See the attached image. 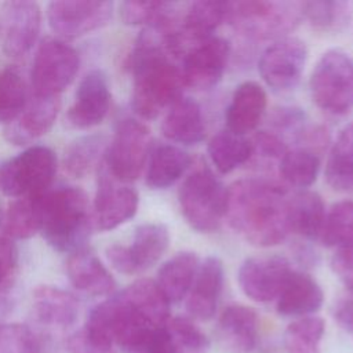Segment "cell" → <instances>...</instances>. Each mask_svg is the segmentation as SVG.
<instances>
[{
  "label": "cell",
  "mask_w": 353,
  "mask_h": 353,
  "mask_svg": "<svg viewBox=\"0 0 353 353\" xmlns=\"http://www.w3.org/2000/svg\"><path fill=\"white\" fill-rule=\"evenodd\" d=\"M273 124L280 130H292L299 134L305 124V113L298 108H280L273 113Z\"/></svg>",
  "instance_id": "7dc6e473"
},
{
  "label": "cell",
  "mask_w": 353,
  "mask_h": 353,
  "mask_svg": "<svg viewBox=\"0 0 353 353\" xmlns=\"http://www.w3.org/2000/svg\"><path fill=\"white\" fill-rule=\"evenodd\" d=\"M69 353H116L113 345L91 338L84 330L73 334L68 339Z\"/></svg>",
  "instance_id": "f6af8a7d"
},
{
  "label": "cell",
  "mask_w": 353,
  "mask_h": 353,
  "mask_svg": "<svg viewBox=\"0 0 353 353\" xmlns=\"http://www.w3.org/2000/svg\"><path fill=\"white\" fill-rule=\"evenodd\" d=\"M320 159L319 154L309 148H298L287 150L280 159L281 176L294 186H310L319 174Z\"/></svg>",
  "instance_id": "e575fe53"
},
{
  "label": "cell",
  "mask_w": 353,
  "mask_h": 353,
  "mask_svg": "<svg viewBox=\"0 0 353 353\" xmlns=\"http://www.w3.org/2000/svg\"><path fill=\"white\" fill-rule=\"evenodd\" d=\"M161 131L165 138L182 145H196L205 137L201 109L190 98H178L163 120Z\"/></svg>",
  "instance_id": "603a6c76"
},
{
  "label": "cell",
  "mask_w": 353,
  "mask_h": 353,
  "mask_svg": "<svg viewBox=\"0 0 353 353\" xmlns=\"http://www.w3.org/2000/svg\"><path fill=\"white\" fill-rule=\"evenodd\" d=\"M208 154L221 174H229L250 160L252 143L244 135L223 130L211 138Z\"/></svg>",
  "instance_id": "4dcf8cb0"
},
{
  "label": "cell",
  "mask_w": 353,
  "mask_h": 353,
  "mask_svg": "<svg viewBox=\"0 0 353 353\" xmlns=\"http://www.w3.org/2000/svg\"><path fill=\"white\" fill-rule=\"evenodd\" d=\"M199 266V256L194 252L183 251L160 268L156 284L170 305L181 302L189 294Z\"/></svg>",
  "instance_id": "d4e9b609"
},
{
  "label": "cell",
  "mask_w": 353,
  "mask_h": 353,
  "mask_svg": "<svg viewBox=\"0 0 353 353\" xmlns=\"http://www.w3.org/2000/svg\"><path fill=\"white\" fill-rule=\"evenodd\" d=\"M0 353H41L34 332L21 324L0 327Z\"/></svg>",
  "instance_id": "b9f144b4"
},
{
  "label": "cell",
  "mask_w": 353,
  "mask_h": 353,
  "mask_svg": "<svg viewBox=\"0 0 353 353\" xmlns=\"http://www.w3.org/2000/svg\"><path fill=\"white\" fill-rule=\"evenodd\" d=\"M41 197H19L10 204L6 230L11 237L28 239L41 229Z\"/></svg>",
  "instance_id": "d6a6232c"
},
{
  "label": "cell",
  "mask_w": 353,
  "mask_h": 353,
  "mask_svg": "<svg viewBox=\"0 0 353 353\" xmlns=\"http://www.w3.org/2000/svg\"><path fill=\"white\" fill-rule=\"evenodd\" d=\"M150 149V131L141 121L121 120L106 153L108 174L120 182L137 179Z\"/></svg>",
  "instance_id": "ba28073f"
},
{
  "label": "cell",
  "mask_w": 353,
  "mask_h": 353,
  "mask_svg": "<svg viewBox=\"0 0 353 353\" xmlns=\"http://www.w3.org/2000/svg\"><path fill=\"white\" fill-rule=\"evenodd\" d=\"M285 189L265 178H245L228 189L226 218L247 241L258 247L281 243L290 233Z\"/></svg>",
  "instance_id": "6da1fadb"
},
{
  "label": "cell",
  "mask_w": 353,
  "mask_h": 353,
  "mask_svg": "<svg viewBox=\"0 0 353 353\" xmlns=\"http://www.w3.org/2000/svg\"><path fill=\"white\" fill-rule=\"evenodd\" d=\"M334 317L338 324L353 338V299L341 301L334 309Z\"/></svg>",
  "instance_id": "c3c4849f"
},
{
  "label": "cell",
  "mask_w": 353,
  "mask_h": 353,
  "mask_svg": "<svg viewBox=\"0 0 353 353\" xmlns=\"http://www.w3.org/2000/svg\"><path fill=\"white\" fill-rule=\"evenodd\" d=\"M313 102L331 114H345L353 105V61L339 50H330L317 61L310 76Z\"/></svg>",
  "instance_id": "8992f818"
},
{
  "label": "cell",
  "mask_w": 353,
  "mask_h": 353,
  "mask_svg": "<svg viewBox=\"0 0 353 353\" xmlns=\"http://www.w3.org/2000/svg\"><path fill=\"white\" fill-rule=\"evenodd\" d=\"M229 55V43L218 36L192 46L183 54L182 68H179L183 85L194 90L212 88L222 79Z\"/></svg>",
  "instance_id": "7c38bea8"
},
{
  "label": "cell",
  "mask_w": 353,
  "mask_h": 353,
  "mask_svg": "<svg viewBox=\"0 0 353 353\" xmlns=\"http://www.w3.org/2000/svg\"><path fill=\"white\" fill-rule=\"evenodd\" d=\"M323 301L324 294L317 281L292 270L277 298V312L284 317H307L321 307Z\"/></svg>",
  "instance_id": "7402d4cb"
},
{
  "label": "cell",
  "mask_w": 353,
  "mask_h": 353,
  "mask_svg": "<svg viewBox=\"0 0 353 353\" xmlns=\"http://www.w3.org/2000/svg\"><path fill=\"white\" fill-rule=\"evenodd\" d=\"M57 171V157L46 146H33L0 167V192L10 197L44 194Z\"/></svg>",
  "instance_id": "52a82bcc"
},
{
  "label": "cell",
  "mask_w": 353,
  "mask_h": 353,
  "mask_svg": "<svg viewBox=\"0 0 353 353\" xmlns=\"http://www.w3.org/2000/svg\"><path fill=\"white\" fill-rule=\"evenodd\" d=\"M192 164V157L174 145H159L150 154L146 183L152 189H165L174 185Z\"/></svg>",
  "instance_id": "83f0119b"
},
{
  "label": "cell",
  "mask_w": 353,
  "mask_h": 353,
  "mask_svg": "<svg viewBox=\"0 0 353 353\" xmlns=\"http://www.w3.org/2000/svg\"><path fill=\"white\" fill-rule=\"evenodd\" d=\"M124 353H176L171 335L164 325H137L116 342Z\"/></svg>",
  "instance_id": "1f68e13d"
},
{
  "label": "cell",
  "mask_w": 353,
  "mask_h": 353,
  "mask_svg": "<svg viewBox=\"0 0 353 353\" xmlns=\"http://www.w3.org/2000/svg\"><path fill=\"white\" fill-rule=\"evenodd\" d=\"M219 343L229 353H251L259 341V319L254 309L229 305L218 319Z\"/></svg>",
  "instance_id": "ac0fdd59"
},
{
  "label": "cell",
  "mask_w": 353,
  "mask_h": 353,
  "mask_svg": "<svg viewBox=\"0 0 353 353\" xmlns=\"http://www.w3.org/2000/svg\"><path fill=\"white\" fill-rule=\"evenodd\" d=\"M302 19V3L247 0L229 1L228 19L241 34L255 39H281Z\"/></svg>",
  "instance_id": "5b68a950"
},
{
  "label": "cell",
  "mask_w": 353,
  "mask_h": 353,
  "mask_svg": "<svg viewBox=\"0 0 353 353\" xmlns=\"http://www.w3.org/2000/svg\"><path fill=\"white\" fill-rule=\"evenodd\" d=\"M331 268L345 287L353 294V247L338 250L331 259Z\"/></svg>",
  "instance_id": "bcb514c9"
},
{
  "label": "cell",
  "mask_w": 353,
  "mask_h": 353,
  "mask_svg": "<svg viewBox=\"0 0 353 353\" xmlns=\"http://www.w3.org/2000/svg\"><path fill=\"white\" fill-rule=\"evenodd\" d=\"M292 273L290 261L281 255H256L245 259L237 273L241 291L252 301L266 303L277 299Z\"/></svg>",
  "instance_id": "4fadbf2b"
},
{
  "label": "cell",
  "mask_w": 353,
  "mask_h": 353,
  "mask_svg": "<svg viewBox=\"0 0 353 353\" xmlns=\"http://www.w3.org/2000/svg\"><path fill=\"white\" fill-rule=\"evenodd\" d=\"M252 143V154L258 152L261 156L268 159H277L283 157L287 152V146L284 141L274 132L269 131H259L255 137Z\"/></svg>",
  "instance_id": "ee69618b"
},
{
  "label": "cell",
  "mask_w": 353,
  "mask_h": 353,
  "mask_svg": "<svg viewBox=\"0 0 353 353\" xmlns=\"http://www.w3.org/2000/svg\"><path fill=\"white\" fill-rule=\"evenodd\" d=\"M59 106L58 97L34 95L21 114L6 128L7 139L15 145H22L40 138L52 127Z\"/></svg>",
  "instance_id": "ffe728a7"
},
{
  "label": "cell",
  "mask_w": 353,
  "mask_h": 353,
  "mask_svg": "<svg viewBox=\"0 0 353 353\" xmlns=\"http://www.w3.org/2000/svg\"><path fill=\"white\" fill-rule=\"evenodd\" d=\"M176 12L175 4L165 1H141L131 0L124 1L120 6V17L127 25H148L156 26Z\"/></svg>",
  "instance_id": "f35d334b"
},
{
  "label": "cell",
  "mask_w": 353,
  "mask_h": 353,
  "mask_svg": "<svg viewBox=\"0 0 353 353\" xmlns=\"http://www.w3.org/2000/svg\"><path fill=\"white\" fill-rule=\"evenodd\" d=\"M229 1L201 0L190 3L178 17L176 40L182 55L194 44L212 36V32L228 19Z\"/></svg>",
  "instance_id": "9a60e30c"
},
{
  "label": "cell",
  "mask_w": 353,
  "mask_h": 353,
  "mask_svg": "<svg viewBox=\"0 0 353 353\" xmlns=\"http://www.w3.org/2000/svg\"><path fill=\"white\" fill-rule=\"evenodd\" d=\"M18 262L17 248L8 239H0V292L6 291L15 276Z\"/></svg>",
  "instance_id": "7bdbcfd3"
},
{
  "label": "cell",
  "mask_w": 353,
  "mask_h": 353,
  "mask_svg": "<svg viewBox=\"0 0 353 353\" xmlns=\"http://www.w3.org/2000/svg\"><path fill=\"white\" fill-rule=\"evenodd\" d=\"M79 66L80 58L74 48L61 40H44L33 61L34 95L58 97L74 80Z\"/></svg>",
  "instance_id": "9c48e42d"
},
{
  "label": "cell",
  "mask_w": 353,
  "mask_h": 353,
  "mask_svg": "<svg viewBox=\"0 0 353 353\" xmlns=\"http://www.w3.org/2000/svg\"><path fill=\"white\" fill-rule=\"evenodd\" d=\"M70 283L80 291L99 296L110 294L114 287V279L102 265V262L91 252L76 251L66 265Z\"/></svg>",
  "instance_id": "cb8c5ba5"
},
{
  "label": "cell",
  "mask_w": 353,
  "mask_h": 353,
  "mask_svg": "<svg viewBox=\"0 0 353 353\" xmlns=\"http://www.w3.org/2000/svg\"><path fill=\"white\" fill-rule=\"evenodd\" d=\"M41 14L34 1H8L0 11V43L10 57L28 52L40 30Z\"/></svg>",
  "instance_id": "5bb4252c"
},
{
  "label": "cell",
  "mask_w": 353,
  "mask_h": 353,
  "mask_svg": "<svg viewBox=\"0 0 353 353\" xmlns=\"http://www.w3.org/2000/svg\"><path fill=\"white\" fill-rule=\"evenodd\" d=\"M105 141L99 135L83 137L73 142L63 159V167L72 176H83L90 172L103 153Z\"/></svg>",
  "instance_id": "74e56055"
},
{
  "label": "cell",
  "mask_w": 353,
  "mask_h": 353,
  "mask_svg": "<svg viewBox=\"0 0 353 353\" xmlns=\"http://www.w3.org/2000/svg\"><path fill=\"white\" fill-rule=\"evenodd\" d=\"M170 244L168 229L161 223H145L137 228L132 244L127 247L132 273L152 268L167 251Z\"/></svg>",
  "instance_id": "484cf974"
},
{
  "label": "cell",
  "mask_w": 353,
  "mask_h": 353,
  "mask_svg": "<svg viewBox=\"0 0 353 353\" xmlns=\"http://www.w3.org/2000/svg\"><path fill=\"white\" fill-rule=\"evenodd\" d=\"M112 14L113 3L99 0L51 1L47 8L51 29L65 39H76L105 26Z\"/></svg>",
  "instance_id": "30bf717a"
},
{
  "label": "cell",
  "mask_w": 353,
  "mask_h": 353,
  "mask_svg": "<svg viewBox=\"0 0 353 353\" xmlns=\"http://www.w3.org/2000/svg\"><path fill=\"white\" fill-rule=\"evenodd\" d=\"M109 106L110 91L106 77L101 72H91L80 81L74 102L68 112V121L74 128L94 127L105 119Z\"/></svg>",
  "instance_id": "e0dca14e"
},
{
  "label": "cell",
  "mask_w": 353,
  "mask_h": 353,
  "mask_svg": "<svg viewBox=\"0 0 353 353\" xmlns=\"http://www.w3.org/2000/svg\"><path fill=\"white\" fill-rule=\"evenodd\" d=\"M138 210V194L116 183L109 174L101 178L94 201V221L99 230H112L131 219Z\"/></svg>",
  "instance_id": "2e32d148"
},
{
  "label": "cell",
  "mask_w": 353,
  "mask_h": 353,
  "mask_svg": "<svg viewBox=\"0 0 353 353\" xmlns=\"http://www.w3.org/2000/svg\"><path fill=\"white\" fill-rule=\"evenodd\" d=\"M320 239L327 247H353V200L341 201L325 214Z\"/></svg>",
  "instance_id": "d590c367"
},
{
  "label": "cell",
  "mask_w": 353,
  "mask_h": 353,
  "mask_svg": "<svg viewBox=\"0 0 353 353\" xmlns=\"http://www.w3.org/2000/svg\"><path fill=\"white\" fill-rule=\"evenodd\" d=\"M57 251H80L88 236L87 196L77 188H59L41 197V229Z\"/></svg>",
  "instance_id": "3957f363"
},
{
  "label": "cell",
  "mask_w": 353,
  "mask_h": 353,
  "mask_svg": "<svg viewBox=\"0 0 353 353\" xmlns=\"http://www.w3.org/2000/svg\"><path fill=\"white\" fill-rule=\"evenodd\" d=\"M325 219L321 197L314 192H301L288 200V226L305 239L320 237Z\"/></svg>",
  "instance_id": "f1b7e54d"
},
{
  "label": "cell",
  "mask_w": 353,
  "mask_h": 353,
  "mask_svg": "<svg viewBox=\"0 0 353 353\" xmlns=\"http://www.w3.org/2000/svg\"><path fill=\"white\" fill-rule=\"evenodd\" d=\"M307 59L305 43L296 37H281L261 55L258 69L263 81L274 91L292 90L301 80Z\"/></svg>",
  "instance_id": "8fae6325"
},
{
  "label": "cell",
  "mask_w": 353,
  "mask_h": 353,
  "mask_svg": "<svg viewBox=\"0 0 353 353\" xmlns=\"http://www.w3.org/2000/svg\"><path fill=\"white\" fill-rule=\"evenodd\" d=\"M178 201L186 222L197 232L219 229L228 211V189L208 168L196 170L179 188Z\"/></svg>",
  "instance_id": "277c9868"
},
{
  "label": "cell",
  "mask_w": 353,
  "mask_h": 353,
  "mask_svg": "<svg viewBox=\"0 0 353 353\" xmlns=\"http://www.w3.org/2000/svg\"><path fill=\"white\" fill-rule=\"evenodd\" d=\"M325 331L324 320L316 316L292 321L284 332L285 353H320V343Z\"/></svg>",
  "instance_id": "836d02e7"
},
{
  "label": "cell",
  "mask_w": 353,
  "mask_h": 353,
  "mask_svg": "<svg viewBox=\"0 0 353 353\" xmlns=\"http://www.w3.org/2000/svg\"><path fill=\"white\" fill-rule=\"evenodd\" d=\"M266 109V92L255 81L241 83L233 92L226 109V125L229 131L245 135L256 128Z\"/></svg>",
  "instance_id": "44dd1931"
},
{
  "label": "cell",
  "mask_w": 353,
  "mask_h": 353,
  "mask_svg": "<svg viewBox=\"0 0 353 353\" xmlns=\"http://www.w3.org/2000/svg\"><path fill=\"white\" fill-rule=\"evenodd\" d=\"M26 106L22 77L12 69L0 72V123L14 121Z\"/></svg>",
  "instance_id": "ab89813d"
},
{
  "label": "cell",
  "mask_w": 353,
  "mask_h": 353,
  "mask_svg": "<svg viewBox=\"0 0 353 353\" xmlns=\"http://www.w3.org/2000/svg\"><path fill=\"white\" fill-rule=\"evenodd\" d=\"M134 76L132 109L142 119H156L181 98V69L172 62L160 28L150 26L139 36L131 55Z\"/></svg>",
  "instance_id": "7a4b0ae2"
},
{
  "label": "cell",
  "mask_w": 353,
  "mask_h": 353,
  "mask_svg": "<svg viewBox=\"0 0 353 353\" xmlns=\"http://www.w3.org/2000/svg\"><path fill=\"white\" fill-rule=\"evenodd\" d=\"M176 353H205L210 342L204 332L185 317H175L167 321Z\"/></svg>",
  "instance_id": "60d3db41"
},
{
  "label": "cell",
  "mask_w": 353,
  "mask_h": 353,
  "mask_svg": "<svg viewBox=\"0 0 353 353\" xmlns=\"http://www.w3.org/2000/svg\"><path fill=\"white\" fill-rule=\"evenodd\" d=\"M325 179L338 192H353V121L339 132L330 152Z\"/></svg>",
  "instance_id": "f546056e"
},
{
  "label": "cell",
  "mask_w": 353,
  "mask_h": 353,
  "mask_svg": "<svg viewBox=\"0 0 353 353\" xmlns=\"http://www.w3.org/2000/svg\"><path fill=\"white\" fill-rule=\"evenodd\" d=\"M302 18L320 32H338L349 19V4L345 1H305Z\"/></svg>",
  "instance_id": "8d00e7d4"
},
{
  "label": "cell",
  "mask_w": 353,
  "mask_h": 353,
  "mask_svg": "<svg viewBox=\"0 0 353 353\" xmlns=\"http://www.w3.org/2000/svg\"><path fill=\"white\" fill-rule=\"evenodd\" d=\"M33 307L39 320L52 327L72 325L79 313V303L73 295L50 285L34 290Z\"/></svg>",
  "instance_id": "4316f807"
},
{
  "label": "cell",
  "mask_w": 353,
  "mask_h": 353,
  "mask_svg": "<svg viewBox=\"0 0 353 353\" xmlns=\"http://www.w3.org/2000/svg\"><path fill=\"white\" fill-rule=\"evenodd\" d=\"M223 287V265L216 256H208L197 269L188 294L186 309L193 319L207 321L214 317Z\"/></svg>",
  "instance_id": "d6986e66"
}]
</instances>
